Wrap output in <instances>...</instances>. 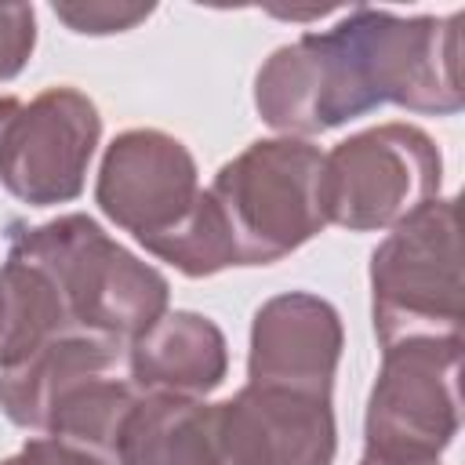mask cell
Instances as JSON below:
<instances>
[{"mask_svg": "<svg viewBox=\"0 0 465 465\" xmlns=\"http://www.w3.org/2000/svg\"><path fill=\"white\" fill-rule=\"evenodd\" d=\"M461 15H396L356 4L331 29L276 47L254 76V109L283 138L334 131L378 105L454 116L461 94Z\"/></svg>", "mask_w": 465, "mask_h": 465, "instance_id": "6da1fadb", "label": "cell"}, {"mask_svg": "<svg viewBox=\"0 0 465 465\" xmlns=\"http://www.w3.org/2000/svg\"><path fill=\"white\" fill-rule=\"evenodd\" d=\"M94 203L182 276L200 280L236 265L222 211L200 189L189 145L160 127H131L105 145Z\"/></svg>", "mask_w": 465, "mask_h": 465, "instance_id": "7a4b0ae2", "label": "cell"}, {"mask_svg": "<svg viewBox=\"0 0 465 465\" xmlns=\"http://www.w3.org/2000/svg\"><path fill=\"white\" fill-rule=\"evenodd\" d=\"M7 258H18L44 276L69 327L120 345H131L149 331L171 302L167 276L80 211L40 225L15 222Z\"/></svg>", "mask_w": 465, "mask_h": 465, "instance_id": "3957f363", "label": "cell"}, {"mask_svg": "<svg viewBox=\"0 0 465 465\" xmlns=\"http://www.w3.org/2000/svg\"><path fill=\"white\" fill-rule=\"evenodd\" d=\"M323 153L305 138H258L207 185L236 265H272L327 229L320 200Z\"/></svg>", "mask_w": 465, "mask_h": 465, "instance_id": "277c9868", "label": "cell"}, {"mask_svg": "<svg viewBox=\"0 0 465 465\" xmlns=\"http://www.w3.org/2000/svg\"><path fill=\"white\" fill-rule=\"evenodd\" d=\"M458 200L436 196L389 229L371 254V320L378 345L461 338Z\"/></svg>", "mask_w": 465, "mask_h": 465, "instance_id": "5b68a950", "label": "cell"}, {"mask_svg": "<svg viewBox=\"0 0 465 465\" xmlns=\"http://www.w3.org/2000/svg\"><path fill=\"white\" fill-rule=\"evenodd\" d=\"M443 156L414 124H378L323 153L320 200L327 225L381 232L440 196Z\"/></svg>", "mask_w": 465, "mask_h": 465, "instance_id": "8992f818", "label": "cell"}, {"mask_svg": "<svg viewBox=\"0 0 465 465\" xmlns=\"http://www.w3.org/2000/svg\"><path fill=\"white\" fill-rule=\"evenodd\" d=\"M458 367L461 338L381 349V367L363 414V450L440 458L461 425Z\"/></svg>", "mask_w": 465, "mask_h": 465, "instance_id": "52a82bcc", "label": "cell"}, {"mask_svg": "<svg viewBox=\"0 0 465 465\" xmlns=\"http://www.w3.org/2000/svg\"><path fill=\"white\" fill-rule=\"evenodd\" d=\"M102 142L98 105L69 87H47L22 102L0 149V185L29 203L54 207L84 193L91 156Z\"/></svg>", "mask_w": 465, "mask_h": 465, "instance_id": "ba28073f", "label": "cell"}, {"mask_svg": "<svg viewBox=\"0 0 465 465\" xmlns=\"http://www.w3.org/2000/svg\"><path fill=\"white\" fill-rule=\"evenodd\" d=\"M341 345V316L327 298L312 291L276 294L251 320L247 385L331 400Z\"/></svg>", "mask_w": 465, "mask_h": 465, "instance_id": "9c48e42d", "label": "cell"}, {"mask_svg": "<svg viewBox=\"0 0 465 465\" xmlns=\"http://www.w3.org/2000/svg\"><path fill=\"white\" fill-rule=\"evenodd\" d=\"M214 411L229 465H334L338 425L327 396L243 385Z\"/></svg>", "mask_w": 465, "mask_h": 465, "instance_id": "30bf717a", "label": "cell"}, {"mask_svg": "<svg viewBox=\"0 0 465 465\" xmlns=\"http://www.w3.org/2000/svg\"><path fill=\"white\" fill-rule=\"evenodd\" d=\"M124 363L142 396L207 400L229 374V345L211 316L174 309L127 345Z\"/></svg>", "mask_w": 465, "mask_h": 465, "instance_id": "8fae6325", "label": "cell"}, {"mask_svg": "<svg viewBox=\"0 0 465 465\" xmlns=\"http://www.w3.org/2000/svg\"><path fill=\"white\" fill-rule=\"evenodd\" d=\"M127 345L87 331H62L0 367V411L11 425L40 432L47 407L91 374L120 371Z\"/></svg>", "mask_w": 465, "mask_h": 465, "instance_id": "7c38bea8", "label": "cell"}, {"mask_svg": "<svg viewBox=\"0 0 465 465\" xmlns=\"http://www.w3.org/2000/svg\"><path fill=\"white\" fill-rule=\"evenodd\" d=\"M120 465H229L218 411L189 396H142L120 447Z\"/></svg>", "mask_w": 465, "mask_h": 465, "instance_id": "4fadbf2b", "label": "cell"}, {"mask_svg": "<svg viewBox=\"0 0 465 465\" xmlns=\"http://www.w3.org/2000/svg\"><path fill=\"white\" fill-rule=\"evenodd\" d=\"M138 400L142 392L127 378H120V371L91 374L47 407L40 436L58 440L94 465H120L124 432Z\"/></svg>", "mask_w": 465, "mask_h": 465, "instance_id": "5bb4252c", "label": "cell"}, {"mask_svg": "<svg viewBox=\"0 0 465 465\" xmlns=\"http://www.w3.org/2000/svg\"><path fill=\"white\" fill-rule=\"evenodd\" d=\"M58 22H65L80 36H113L127 33L153 15V4H109V0H80V4H54Z\"/></svg>", "mask_w": 465, "mask_h": 465, "instance_id": "9a60e30c", "label": "cell"}, {"mask_svg": "<svg viewBox=\"0 0 465 465\" xmlns=\"http://www.w3.org/2000/svg\"><path fill=\"white\" fill-rule=\"evenodd\" d=\"M36 47V15L29 4H0V84L15 80Z\"/></svg>", "mask_w": 465, "mask_h": 465, "instance_id": "2e32d148", "label": "cell"}, {"mask_svg": "<svg viewBox=\"0 0 465 465\" xmlns=\"http://www.w3.org/2000/svg\"><path fill=\"white\" fill-rule=\"evenodd\" d=\"M0 465H94V461L62 447L51 436H33V440H25L22 450H15L11 458H0Z\"/></svg>", "mask_w": 465, "mask_h": 465, "instance_id": "e0dca14e", "label": "cell"}, {"mask_svg": "<svg viewBox=\"0 0 465 465\" xmlns=\"http://www.w3.org/2000/svg\"><path fill=\"white\" fill-rule=\"evenodd\" d=\"M360 465H440V458H403V454H374V450H363Z\"/></svg>", "mask_w": 465, "mask_h": 465, "instance_id": "ac0fdd59", "label": "cell"}, {"mask_svg": "<svg viewBox=\"0 0 465 465\" xmlns=\"http://www.w3.org/2000/svg\"><path fill=\"white\" fill-rule=\"evenodd\" d=\"M18 109H22V98H15V94H0V149H4L7 127H11V120L18 116Z\"/></svg>", "mask_w": 465, "mask_h": 465, "instance_id": "d6986e66", "label": "cell"}, {"mask_svg": "<svg viewBox=\"0 0 465 465\" xmlns=\"http://www.w3.org/2000/svg\"><path fill=\"white\" fill-rule=\"evenodd\" d=\"M4 334H7V294H4V280H0V349H4Z\"/></svg>", "mask_w": 465, "mask_h": 465, "instance_id": "ffe728a7", "label": "cell"}]
</instances>
